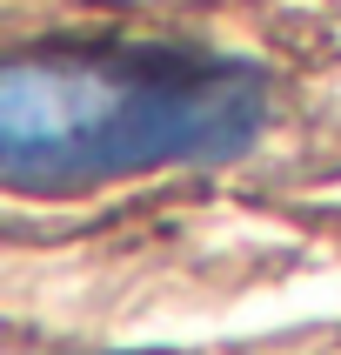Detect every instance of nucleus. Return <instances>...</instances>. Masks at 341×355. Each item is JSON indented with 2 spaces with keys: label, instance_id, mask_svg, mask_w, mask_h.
<instances>
[{
  "label": "nucleus",
  "instance_id": "f257e3e1",
  "mask_svg": "<svg viewBox=\"0 0 341 355\" xmlns=\"http://www.w3.org/2000/svg\"><path fill=\"white\" fill-rule=\"evenodd\" d=\"M268 128V67L208 40H47L0 74V181L74 195L234 161Z\"/></svg>",
  "mask_w": 341,
  "mask_h": 355
}]
</instances>
